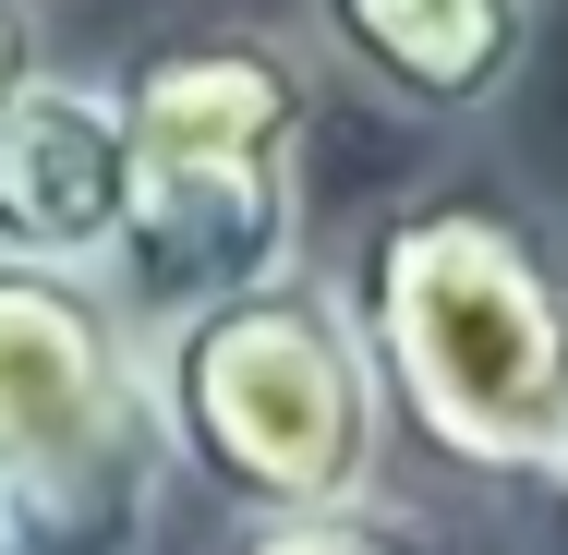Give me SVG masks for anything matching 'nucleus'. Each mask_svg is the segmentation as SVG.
<instances>
[{"label": "nucleus", "instance_id": "nucleus-2", "mask_svg": "<svg viewBox=\"0 0 568 555\" xmlns=\"http://www.w3.org/2000/svg\"><path fill=\"white\" fill-rule=\"evenodd\" d=\"M145 411L170 483L219 520H315L387 495V387L327 266H278L206 302L145 315Z\"/></svg>", "mask_w": 568, "mask_h": 555}, {"label": "nucleus", "instance_id": "nucleus-3", "mask_svg": "<svg viewBox=\"0 0 568 555\" xmlns=\"http://www.w3.org/2000/svg\"><path fill=\"white\" fill-rule=\"evenodd\" d=\"M315 110L327 73L303 24H194L121 61V133H133V241L110 290L145 315L206 302L242 278L315 266Z\"/></svg>", "mask_w": 568, "mask_h": 555}, {"label": "nucleus", "instance_id": "nucleus-5", "mask_svg": "<svg viewBox=\"0 0 568 555\" xmlns=\"http://www.w3.org/2000/svg\"><path fill=\"white\" fill-rule=\"evenodd\" d=\"M133 241V133L121 73L37 61L0 97V266H73L110 278Z\"/></svg>", "mask_w": 568, "mask_h": 555}, {"label": "nucleus", "instance_id": "nucleus-4", "mask_svg": "<svg viewBox=\"0 0 568 555\" xmlns=\"http://www.w3.org/2000/svg\"><path fill=\"white\" fill-rule=\"evenodd\" d=\"M170 446L145 411V327L110 278L0 266V532L12 555H158Z\"/></svg>", "mask_w": 568, "mask_h": 555}, {"label": "nucleus", "instance_id": "nucleus-9", "mask_svg": "<svg viewBox=\"0 0 568 555\" xmlns=\"http://www.w3.org/2000/svg\"><path fill=\"white\" fill-rule=\"evenodd\" d=\"M532 495H545V532H557V555H568V459L545 471V483H532Z\"/></svg>", "mask_w": 568, "mask_h": 555}, {"label": "nucleus", "instance_id": "nucleus-7", "mask_svg": "<svg viewBox=\"0 0 568 555\" xmlns=\"http://www.w3.org/2000/svg\"><path fill=\"white\" fill-rule=\"evenodd\" d=\"M206 555H424V532L387 520L375 495V507H315V520H230Z\"/></svg>", "mask_w": 568, "mask_h": 555}, {"label": "nucleus", "instance_id": "nucleus-8", "mask_svg": "<svg viewBox=\"0 0 568 555\" xmlns=\"http://www.w3.org/2000/svg\"><path fill=\"white\" fill-rule=\"evenodd\" d=\"M49 61V0H0V97Z\"/></svg>", "mask_w": 568, "mask_h": 555}, {"label": "nucleus", "instance_id": "nucleus-10", "mask_svg": "<svg viewBox=\"0 0 568 555\" xmlns=\"http://www.w3.org/2000/svg\"><path fill=\"white\" fill-rule=\"evenodd\" d=\"M0 555H12V532H0Z\"/></svg>", "mask_w": 568, "mask_h": 555}, {"label": "nucleus", "instance_id": "nucleus-1", "mask_svg": "<svg viewBox=\"0 0 568 555\" xmlns=\"http://www.w3.org/2000/svg\"><path fill=\"white\" fill-rule=\"evenodd\" d=\"M375 350L387 423L471 495H532L568 459V218L496 157L375 194L315 254Z\"/></svg>", "mask_w": 568, "mask_h": 555}, {"label": "nucleus", "instance_id": "nucleus-6", "mask_svg": "<svg viewBox=\"0 0 568 555\" xmlns=\"http://www.w3.org/2000/svg\"><path fill=\"white\" fill-rule=\"evenodd\" d=\"M291 24L327 85L375 97L412 133H471L520 97L545 0H303Z\"/></svg>", "mask_w": 568, "mask_h": 555}]
</instances>
